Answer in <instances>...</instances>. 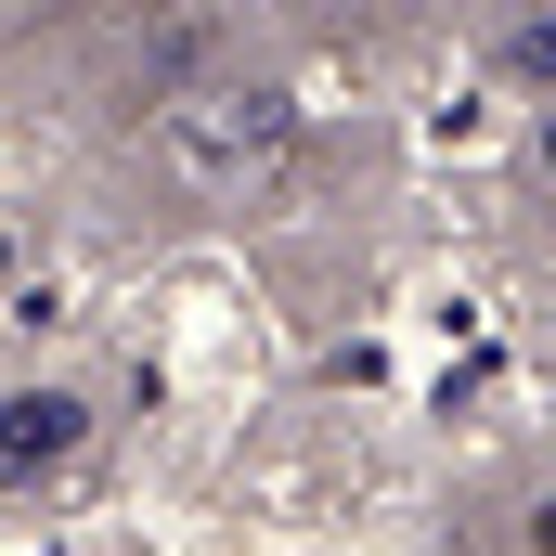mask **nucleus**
Segmentation results:
<instances>
[{"mask_svg":"<svg viewBox=\"0 0 556 556\" xmlns=\"http://www.w3.org/2000/svg\"><path fill=\"white\" fill-rule=\"evenodd\" d=\"M91 415H78V389H0V453L13 466H52V453H78Z\"/></svg>","mask_w":556,"mask_h":556,"instance_id":"1","label":"nucleus"},{"mask_svg":"<svg viewBox=\"0 0 556 556\" xmlns=\"http://www.w3.org/2000/svg\"><path fill=\"white\" fill-rule=\"evenodd\" d=\"M518 65H531V78H556V13H531V26H518Z\"/></svg>","mask_w":556,"mask_h":556,"instance_id":"2","label":"nucleus"},{"mask_svg":"<svg viewBox=\"0 0 556 556\" xmlns=\"http://www.w3.org/2000/svg\"><path fill=\"white\" fill-rule=\"evenodd\" d=\"M531 544H544V556H556V492H544V505H531Z\"/></svg>","mask_w":556,"mask_h":556,"instance_id":"3","label":"nucleus"},{"mask_svg":"<svg viewBox=\"0 0 556 556\" xmlns=\"http://www.w3.org/2000/svg\"><path fill=\"white\" fill-rule=\"evenodd\" d=\"M544 168H556V117H544Z\"/></svg>","mask_w":556,"mask_h":556,"instance_id":"4","label":"nucleus"}]
</instances>
